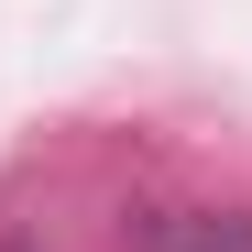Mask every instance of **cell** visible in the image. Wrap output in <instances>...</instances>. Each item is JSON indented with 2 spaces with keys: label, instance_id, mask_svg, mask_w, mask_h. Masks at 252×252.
<instances>
[{
  "label": "cell",
  "instance_id": "obj_1",
  "mask_svg": "<svg viewBox=\"0 0 252 252\" xmlns=\"http://www.w3.org/2000/svg\"><path fill=\"white\" fill-rule=\"evenodd\" d=\"M154 252H252V220H241V208H164Z\"/></svg>",
  "mask_w": 252,
  "mask_h": 252
},
{
  "label": "cell",
  "instance_id": "obj_2",
  "mask_svg": "<svg viewBox=\"0 0 252 252\" xmlns=\"http://www.w3.org/2000/svg\"><path fill=\"white\" fill-rule=\"evenodd\" d=\"M0 252H44V241H0Z\"/></svg>",
  "mask_w": 252,
  "mask_h": 252
}]
</instances>
